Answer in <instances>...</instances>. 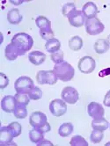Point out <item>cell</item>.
Instances as JSON below:
<instances>
[{
    "instance_id": "1",
    "label": "cell",
    "mask_w": 110,
    "mask_h": 146,
    "mask_svg": "<svg viewBox=\"0 0 110 146\" xmlns=\"http://www.w3.org/2000/svg\"><path fill=\"white\" fill-rule=\"evenodd\" d=\"M53 71L59 80L63 82H68L74 78V68L67 62H63L61 64H56L54 66Z\"/></svg>"
},
{
    "instance_id": "2",
    "label": "cell",
    "mask_w": 110,
    "mask_h": 146,
    "mask_svg": "<svg viewBox=\"0 0 110 146\" xmlns=\"http://www.w3.org/2000/svg\"><path fill=\"white\" fill-rule=\"evenodd\" d=\"M11 43L16 46L22 53L26 54V52L32 48L34 45V40L31 35L26 33H18L12 38Z\"/></svg>"
},
{
    "instance_id": "3",
    "label": "cell",
    "mask_w": 110,
    "mask_h": 146,
    "mask_svg": "<svg viewBox=\"0 0 110 146\" xmlns=\"http://www.w3.org/2000/svg\"><path fill=\"white\" fill-rule=\"evenodd\" d=\"M34 87V81L29 77H19L14 83V88L18 93H27L31 91Z\"/></svg>"
},
{
    "instance_id": "4",
    "label": "cell",
    "mask_w": 110,
    "mask_h": 146,
    "mask_svg": "<svg viewBox=\"0 0 110 146\" xmlns=\"http://www.w3.org/2000/svg\"><path fill=\"white\" fill-rule=\"evenodd\" d=\"M85 27L86 33L90 35H99V34H101L105 29L104 25L97 17L93 19H86L85 23Z\"/></svg>"
},
{
    "instance_id": "5",
    "label": "cell",
    "mask_w": 110,
    "mask_h": 146,
    "mask_svg": "<svg viewBox=\"0 0 110 146\" xmlns=\"http://www.w3.org/2000/svg\"><path fill=\"white\" fill-rule=\"evenodd\" d=\"M57 77L53 70H39L36 74V80L39 85H55L57 82Z\"/></svg>"
},
{
    "instance_id": "6",
    "label": "cell",
    "mask_w": 110,
    "mask_h": 146,
    "mask_svg": "<svg viewBox=\"0 0 110 146\" xmlns=\"http://www.w3.org/2000/svg\"><path fill=\"white\" fill-rule=\"evenodd\" d=\"M78 70L84 74H90L93 72L96 67L95 60L92 56H83L81 59H79L78 64Z\"/></svg>"
},
{
    "instance_id": "7",
    "label": "cell",
    "mask_w": 110,
    "mask_h": 146,
    "mask_svg": "<svg viewBox=\"0 0 110 146\" xmlns=\"http://www.w3.org/2000/svg\"><path fill=\"white\" fill-rule=\"evenodd\" d=\"M49 111L54 116L59 117L62 116L67 112V105L66 102L63 100L56 99L53 100L49 104Z\"/></svg>"
},
{
    "instance_id": "8",
    "label": "cell",
    "mask_w": 110,
    "mask_h": 146,
    "mask_svg": "<svg viewBox=\"0 0 110 146\" xmlns=\"http://www.w3.org/2000/svg\"><path fill=\"white\" fill-rule=\"evenodd\" d=\"M61 97L62 100H64L66 103L71 104V105H74L79 99V94L74 87L66 86L63 89L61 92Z\"/></svg>"
},
{
    "instance_id": "9",
    "label": "cell",
    "mask_w": 110,
    "mask_h": 146,
    "mask_svg": "<svg viewBox=\"0 0 110 146\" xmlns=\"http://www.w3.org/2000/svg\"><path fill=\"white\" fill-rule=\"evenodd\" d=\"M67 18L69 19V23L75 27H81L85 23V17L84 16L82 11H79V10H74L68 15Z\"/></svg>"
},
{
    "instance_id": "10",
    "label": "cell",
    "mask_w": 110,
    "mask_h": 146,
    "mask_svg": "<svg viewBox=\"0 0 110 146\" xmlns=\"http://www.w3.org/2000/svg\"><path fill=\"white\" fill-rule=\"evenodd\" d=\"M29 122L33 128L39 129V128L42 127L47 122V116L42 112H40V111L34 112V113H32L31 115H30Z\"/></svg>"
},
{
    "instance_id": "11",
    "label": "cell",
    "mask_w": 110,
    "mask_h": 146,
    "mask_svg": "<svg viewBox=\"0 0 110 146\" xmlns=\"http://www.w3.org/2000/svg\"><path fill=\"white\" fill-rule=\"evenodd\" d=\"M87 113L89 116H91L93 119L102 118L105 114V110L103 107L97 102H91L87 106Z\"/></svg>"
},
{
    "instance_id": "12",
    "label": "cell",
    "mask_w": 110,
    "mask_h": 146,
    "mask_svg": "<svg viewBox=\"0 0 110 146\" xmlns=\"http://www.w3.org/2000/svg\"><path fill=\"white\" fill-rule=\"evenodd\" d=\"M14 135L8 126H3L0 129V145H17L15 143L13 142Z\"/></svg>"
},
{
    "instance_id": "13",
    "label": "cell",
    "mask_w": 110,
    "mask_h": 146,
    "mask_svg": "<svg viewBox=\"0 0 110 146\" xmlns=\"http://www.w3.org/2000/svg\"><path fill=\"white\" fill-rule=\"evenodd\" d=\"M17 107V101L15 96L6 95L1 100V108L6 113H13Z\"/></svg>"
},
{
    "instance_id": "14",
    "label": "cell",
    "mask_w": 110,
    "mask_h": 146,
    "mask_svg": "<svg viewBox=\"0 0 110 146\" xmlns=\"http://www.w3.org/2000/svg\"><path fill=\"white\" fill-rule=\"evenodd\" d=\"M82 13H83L84 16L86 18V19H93V18H96V16L99 13V10H98L97 5L93 2L89 1L84 5V6L82 8Z\"/></svg>"
},
{
    "instance_id": "15",
    "label": "cell",
    "mask_w": 110,
    "mask_h": 146,
    "mask_svg": "<svg viewBox=\"0 0 110 146\" xmlns=\"http://www.w3.org/2000/svg\"><path fill=\"white\" fill-rule=\"evenodd\" d=\"M25 54L19 50L16 46H14L13 43H10L5 47V58L9 61H14L17 59L19 56H24Z\"/></svg>"
},
{
    "instance_id": "16",
    "label": "cell",
    "mask_w": 110,
    "mask_h": 146,
    "mask_svg": "<svg viewBox=\"0 0 110 146\" xmlns=\"http://www.w3.org/2000/svg\"><path fill=\"white\" fill-rule=\"evenodd\" d=\"M28 59L34 65H41L46 60V55L41 51H33L28 55Z\"/></svg>"
},
{
    "instance_id": "17",
    "label": "cell",
    "mask_w": 110,
    "mask_h": 146,
    "mask_svg": "<svg viewBox=\"0 0 110 146\" xmlns=\"http://www.w3.org/2000/svg\"><path fill=\"white\" fill-rule=\"evenodd\" d=\"M23 17L19 13V11L18 9H11L7 13V20L10 24L12 25H18L21 22Z\"/></svg>"
},
{
    "instance_id": "18",
    "label": "cell",
    "mask_w": 110,
    "mask_h": 146,
    "mask_svg": "<svg viewBox=\"0 0 110 146\" xmlns=\"http://www.w3.org/2000/svg\"><path fill=\"white\" fill-rule=\"evenodd\" d=\"M45 48L48 52H49L50 54H53L55 52H57L60 50L61 42H60L59 40H57L56 38H53L49 40H47V42L45 44Z\"/></svg>"
},
{
    "instance_id": "19",
    "label": "cell",
    "mask_w": 110,
    "mask_h": 146,
    "mask_svg": "<svg viewBox=\"0 0 110 146\" xmlns=\"http://www.w3.org/2000/svg\"><path fill=\"white\" fill-rule=\"evenodd\" d=\"M109 49V45L106 39H99L94 43V50L97 54H104Z\"/></svg>"
},
{
    "instance_id": "20",
    "label": "cell",
    "mask_w": 110,
    "mask_h": 146,
    "mask_svg": "<svg viewBox=\"0 0 110 146\" xmlns=\"http://www.w3.org/2000/svg\"><path fill=\"white\" fill-rule=\"evenodd\" d=\"M35 24L40 28V30H42V31L52 30L51 29V22L44 16L37 17L35 19Z\"/></svg>"
},
{
    "instance_id": "21",
    "label": "cell",
    "mask_w": 110,
    "mask_h": 146,
    "mask_svg": "<svg viewBox=\"0 0 110 146\" xmlns=\"http://www.w3.org/2000/svg\"><path fill=\"white\" fill-rule=\"evenodd\" d=\"M29 139L34 143H38L44 139V133L42 132L39 129L34 128L29 131Z\"/></svg>"
},
{
    "instance_id": "22",
    "label": "cell",
    "mask_w": 110,
    "mask_h": 146,
    "mask_svg": "<svg viewBox=\"0 0 110 146\" xmlns=\"http://www.w3.org/2000/svg\"><path fill=\"white\" fill-rule=\"evenodd\" d=\"M73 125L71 122H64L58 129V134L60 137H69L73 132Z\"/></svg>"
},
{
    "instance_id": "23",
    "label": "cell",
    "mask_w": 110,
    "mask_h": 146,
    "mask_svg": "<svg viewBox=\"0 0 110 146\" xmlns=\"http://www.w3.org/2000/svg\"><path fill=\"white\" fill-rule=\"evenodd\" d=\"M92 128L93 129H98V130H101L104 131L107 129L108 128V121L102 118H99V119H93L92 121Z\"/></svg>"
},
{
    "instance_id": "24",
    "label": "cell",
    "mask_w": 110,
    "mask_h": 146,
    "mask_svg": "<svg viewBox=\"0 0 110 146\" xmlns=\"http://www.w3.org/2000/svg\"><path fill=\"white\" fill-rule=\"evenodd\" d=\"M83 47V40L79 36H73L69 40V48L73 51H78Z\"/></svg>"
},
{
    "instance_id": "25",
    "label": "cell",
    "mask_w": 110,
    "mask_h": 146,
    "mask_svg": "<svg viewBox=\"0 0 110 146\" xmlns=\"http://www.w3.org/2000/svg\"><path fill=\"white\" fill-rule=\"evenodd\" d=\"M16 101H17V105L19 106H27L29 102H30V98L28 94L27 93H16L15 94Z\"/></svg>"
},
{
    "instance_id": "26",
    "label": "cell",
    "mask_w": 110,
    "mask_h": 146,
    "mask_svg": "<svg viewBox=\"0 0 110 146\" xmlns=\"http://www.w3.org/2000/svg\"><path fill=\"white\" fill-rule=\"evenodd\" d=\"M104 137V133L101 130H98V129H93V132L91 133L90 135V140L93 143H99L102 141Z\"/></svg>"
},
{
    "instance_id": "27",
    "label": "cell",
    "mask_w": 110,
    "mask_h": 146,
    "mask_svg": "<svg viewBox=\"0 0 110 146\" xmlns=\"http://www.w3.org/2000/svg\"><path fill=\"white\" fill-rule=\"evenodd\" d=\"M13 114L17 119H25L27 116V110L26 108V106L17 105Z\"/></svg>"
},
{
    "instance_id": "28",
    "label": "cell",
    "mask_w": 110,
    "mask_h": 146,
    "mask_svg": "<svg viewBox=\"0 0 110 146\" xmlns=\"http://www.w3.org/2000/svg\"><path fill=\"white\" fill-rule=\"evenodd\" d=\"M70 144L72 146H88V143L81 135H75V137H73L71 139Z\"/></svg>"
},
{
    "instance_id": "29",
    "label": "cell",
    "mask_w": 110,
    "mask_h": 146,
    "mask_svg": "<svg viewBox=\"0 0 110 146\" xmlns=\"http://www.w3.org/2000/svg\"><path fill=\"white\" fill-rule=\"evenodd\" d=\"M42 94H43L42 91L39 87H35V86L28 92V96L30 100H38L40 99H42Z\"/></svg>"
},
{
    "instance_id": "30",
    "label": "cell",
    "mask_w": 110,
    "mask_h": 146,
    "mask_svg": "<svg viewBox=\"0 0 110 146\" xmlns=\"http://www.w3.org/2000/svg\"><path fill=\"white\" fill-rule=\"evenodd\" d=\"M8 127L11 129L13 135H14V137H19V135L21 134L22 132V127H21V125L19 124V122L17 121H13L11 122L9 125H8Z\"/></svg>"
},
{
    "instance_id": "31",
    "label": "cell",
    "mask_w": 110,
    "mask_h": 146,
    "mask_svg": "<svg viewBox=\"0 0 110 146\" xmlns=\"http://www.w3.org/2000/svg\"><path fill=\"white\" fill-rule=\"evenodd\" d=\"M64 52L61 51V50H59L57 52H55V53L51 54L50 58L55 62V64H61V62H64Z\"/></svg>"
},
{
    "instance_id": "32",
    "label": "cell",
    "mask_w": 110,
    "mask_h": 146,
    "mask_svg": "<svg viewBox=\"0 0 110 146\" xmlns=\"http://www.w3.org/2000/svg\"><path fill=\"white\" fill-rule=\"evenodd\" d=\"M74 10H76V7L73 3H66L62 7V13L64 17H68V15Z\"/></svg>"
},
{
    "instance_id": "33",
    "label": "cell",
    "mask_w": 110,
    "mask_h": 146,
    "mask_svg": "<svg viewBox=\"0 0 110 146\" xmlns=\"http://www.w3.org/2000/svg\"><path fill=\"white\" fill-rule=\"evenodd\" d=\"M39 34L43 40H49L54 38V32L52 30H48V31L40 30Z\"/></svg>"
},
{
    "instance_id": "34",
    "label": "cell",
    "mask_w": 110,
    "mask_h": 146,
    "mask_svg": "<svg viewBox=\"0 0 110 146\" xmlns=\"http://www.w3.org/2000/svg\"><path fill=\"white\" fill-rule=\"evenodd\" d=\"M8 85H9L8 77L5 74V73L1 72L0 73V88L5 89V87H7Z\"/></svg>"
},
{
    "instance_id": "35",
    "label": "cell",
    "mask_w": 110,
    "mask_h": 146,
    "mask_svg": "<svg viewBox=\"0 0 110 146\" xmlns=\"http://www.w3.org/2000/svg\"><path fill=\"white\" fill-rule=\"evenodd\" d=\"M39 129L41 130L42 132H43L44 134L45 133H48V132H49L50 131V129H51V127H50V125H49V123L47 121L42 127H41V128H39Z\"/></svg>"
},
{
    "instance_id": "36",
    "label": "cell",
    "mask_w": 110,
    "mask_h": 146,
    "mask_svg": "<svg viewBox=\"0 0 110 146\" xmlns=\"http://www.w3.org/2000/svg\"><path fill=\"white\" fill-rule=\"evenodd\" d=\"M103 103L106 107H108L110 108V90L106 93L105 95V98H104V100H103Z\"/></svg>"
},
{
    "instance_id": "37",
    "label": "cell",
    "mask_w": 110,
    "mask_h": 146,
    "mask_svg": "<svg viewBox=\"0 0 110 146\" xmlns=\"http://www.w3.org/2000/svg\"><path fill=\"white\" fill-rule=\"evenodd\" d=\"M107 75H110V67L109 68H107L103 70H101V72L99 73V77H105Z\"/></svg>"
},
{
    "instance_id": "38",
    "label": "cell",
    "mask_w": 110,
    "mask_h": 146,
    "mask_svg": "<svg viewBox=\"0 0 110 146\" xmlns=\"http://www.w3.org/2000/svg\"><path fill=\"white\" fill-rule=\"evenodd\" d=\"M37 145L38 146H43V145H48V146H53V143H51V142H49V141H48V140H42V141H41L40 143H37Z\"/></svg>"
},
{
    "instance_id": "39",
    "label": "cell",
    "mask_w": 110,
    "mask_h": 146,
    "mask_svg": "<svg viewBox=\"0 0 110 146\" xmlns=\"http://www.w3.org/2000/svg\"><path fill=\"white\" fill-rule=\"evenodd\" d=\"M10 2H11L12 4H13V5H21V4H22V2L23 1H21V0H19V1H13V0H11V1H10Z\"/></svg>"
},
{
    "instance_id": "40",
    "label": "cell",
    "mask_w": 110,
    "mask_h": 146,
    "mask_svg": "<svg viewBox=\"0 0 110 146\" xmlns=\"http://www.w3.org/2000/svg\"><path fill=\"white\" fill-rule=\"evenodd\" d=\"M107 43H108V45H109V48H110V35L107 37Z\"/></svg>"
},
{
    "instance_id": "41",
    "label": "cell",
    "mask_w": 110,
    "mask_h": 146,
    "mask_svg": "<svg viewBox=\"0 0 110 146\" xmlns=\"http://www.w3.org/2000/svg\"><path fill=\"white\" fill-rule=\"evenodd\" d=\"M106 146H110V142L107 143H106Z\"/></svg>"
}]
</instances>
